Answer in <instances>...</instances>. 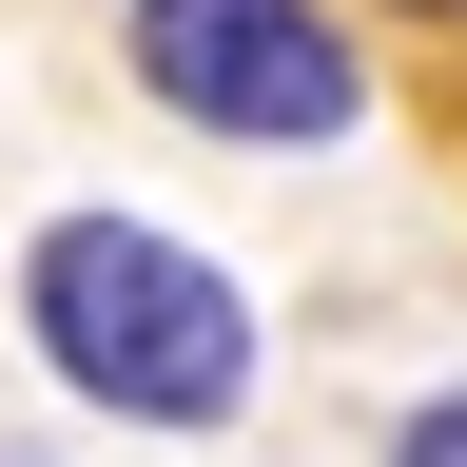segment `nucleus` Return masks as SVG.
<instances>
[{"instance_id": "obj_1", "label": "nucleus", "mask_w": 467, "mask_h": 467, "mask_svg": "<svg viewBox=\"0 0 467 467\" xmlns=\"http://www.w3.org/2000/svg\"><path fill=\"white\" fill-rule=\"evenodd\" d=\"M20 331L117 429H234V389H254V292L156 214H58L20 254Z\"/></svg>"}, {"instance_id": "obj_2", "label": "nucleus", "mask_w": 467, "mask_h": 467, "mask_svg": "<svg viewBox=\"0 0 467 467\" xmlns=\"http://www.w3.org/2000/svg\"><path fill=\"white\" fill-rule=\"evenodd\" d=\"M137 78L156 117H195V137H254V156H312L370 117V58H350L331 0H137Z\"/></svg>"}, {"instance_id": "obj_3", "label": "nucleus", "mask_w": 467, "mask_h": 467, "mask_svg": "<svg viewBox=\"0 0 467 467\" xmlns=\"http://www.w3.org/2000/svg\"><path fill=\"white\" fill-rule=\"evenodd\" d=\"M389 467H467V389H448V409H409V429H389Z\"/></svg>"}]
</instances>
